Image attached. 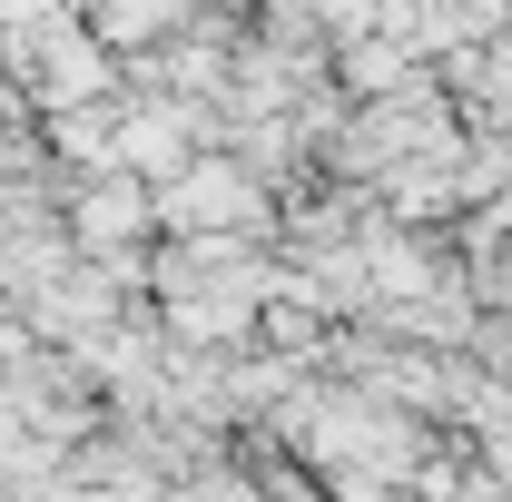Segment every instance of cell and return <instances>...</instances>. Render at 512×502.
Masks as SVG:
<instances>
[{
    "label": "cell",
    "mask_w": 512,
    "mask_h": 502,
    "mask_svg": "<svg viewBox=\"0 0 512 502\" xmlns=\"http://www.w3.org/2000/svg\"><path fill=\"white\" fill-rule=\"evenodd\" d=\"M158 217H168V227H188V237L266 227V178H256V168H188L178 188L158 197Z\"/></svg>",
    "instance_id": "obj_1"
}]
</instances>
